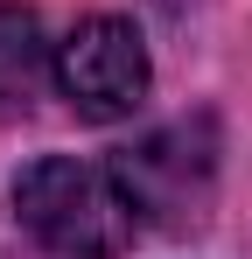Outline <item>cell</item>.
<instances>
[{"instance_id":"3","label":"cell","mask_w":252,"mask_h":259,"mask_svg":"<svg viewBox=\"0 0 252 259\" xmlns=\"http://www.w3.org/2000/svg\"><path fill=\"white\" fill-rule=\"evenodd\" d=\"M42 70V28L28 7H0V105H14V98H28Z\"/></svg>"},{"instance_id":"1","label":"cell","mask_w":252,"mask_h":259,"mask_svg":"<svg viewBox=\"0 0 252 259\" xmlns=\"http://www.w3.org/2000/svg\"><path fill=\"white\" fill-rule=\"evenodd\" d=\"M14 210L63 259H119L133 245L140 203L119 182V168H98V161H77V154H42L14 182Z\"/></svg>"},{"instance_id":"2","label":"cell","mask_w":252,"mask_h":259,"mask_svg":"<svg viewBox=\"0 0 252 259\" xmlns=\"http://www.w3.org/2000/svg\"><path fill=\"white\" fill-rule=\"evenodd\" d=\"M56 84L84 119H126L147 98V42L119 14H91L77 21L56 49Z\"/></svg>"}]
</instances>
